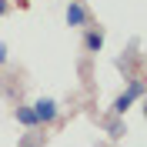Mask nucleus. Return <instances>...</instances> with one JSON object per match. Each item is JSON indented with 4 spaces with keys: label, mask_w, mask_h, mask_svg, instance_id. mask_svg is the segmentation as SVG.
<instances>
[{
    "label": "nucleus",
    "mask_w": 147,
    "mask_h": 147,
    "mask_svg": "<svg viewBox=\"0 0 147 147\" xmlns=\"http://www.w3.org/2000/svg\"><path fill=\"white\" fill-rule=\"evenodd\" d=\"M17 120L24 124V127H37V117H34L30 107H17Z\"/></svg>",
    "instance_id": "nucleus-5"
},
{
    "label": "nucleus",
    "mask_w": 147,
    "mask_h": 147,
    "mask_svg": "<svg viewBox=\"0 0 147 147\" xmlns=\"http://www.w3.org/2000/svg\"><path fill=\"white\" fill-rule=\"evenodd\" d=\"M140 94H144V84H140V80H130V87L120 94L117 100H114V114H117V117H120V114H127V110H130V104L137 100Z\"/></svg>",
    "instance_id": "nucleus-1"
},
{
    "label": "nucleus",
    "mask_w": 147,
    "mask_h": 147,
    "mask_svg": "<svg viewBox=\"0 0 147 147\" xmlns=\"http://www.w3.org/2000/svg\"><path fill=\"white\" fill-rule=\"evenodd\" d=\"M87 50L90 54H100L104 50V34L100 30H87Z\"/></svg>",
    "instance_id": "nucleus-4"
},
{
    "label": "nucleus",
    "mask_w": 147,
    "mask_h": 147,
    "mask_svg": "<svg viewBox=\"0 0 147 147\" xmlns=\"http://www.w3.org/2000/svg\"><path fill=\"white\" fill-rule=\"evenodd\" d=\"M3 10H7V0H0V13H3Z\"/></svg>",
    "instance_id": "nucleus-7"
},
{
    "label": "nucleus",
    "mask_w": 147,
    "mask_h": 147,
    "mask_svg": "<svg viewBox=\"0 0 147 147\" xmlns=\"http://www.w3.org/2000/svg\"><path fill=\"white\" fill-rule=\"evenodd\" d=\"M34 117L37 124H50V120H57V114H60V107H57V100H50V97H40V100L34 104Z\"/></svg>",
    "instance_id": "nucleus-2"
},
{
    "label": "nucleus",
    "mask_w": 147,
    "mask_h": 147,
    "mask_svg": "<svg viewBox=\"0 0 147 147\" xmlns=\"http://www.w3.org/2000/svg\"><path fill=\"white\" fill-rule=\"evenodd\" d=\"M0 64H7V44H0Z\"/></svg>",
    "instance_id": "nucleus-6"
},
{
    "label": "nucleus",
    "mask_w": 147,
    "mask_h": 147,
    "mask_svg": "<svg viewBox=\"0 0 147 147\" xmlns=\"http://www.w3.org/2000/svg\"><path fill=\"white\" fill-rule=\"evenodd\" d=\"M27 147H30V144H27Z\"/></svg>",
    "instance_id": "nucleus-8"
},
{
    "label": "nucleus",
    "mask_w": 147,
    "mask_h": 147,
    "mask_svg": "<svg viewBox=\"0 0 147 147\" xmlns=\"http://www.w3.org/2000/svg\"><path fill=\"white\" fill-rule=\"evenodd\" d=\"M67 24H70V27H84V24H87V10L77 3V0L67 3Z\"/></svg>",
    "instance_id": "nucleus-3"
}]
</instances>
